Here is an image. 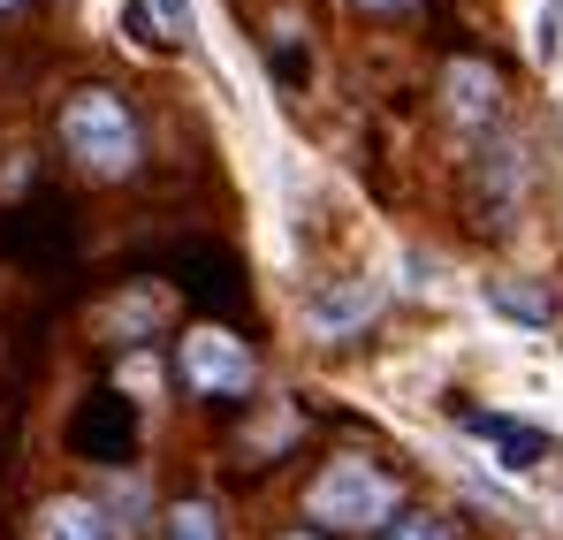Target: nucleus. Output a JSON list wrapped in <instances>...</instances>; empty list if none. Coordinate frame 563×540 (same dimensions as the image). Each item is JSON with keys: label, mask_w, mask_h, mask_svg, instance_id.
Masks as SVG:
<instances>
[{"label": "nucleus", "mask_w": 563, "mask_h": 540, "mask_svg": "<svg viewBox=\"0 0 563 540\" xmlns=\"http://www.w3.org/2000/svg\"><path fill=\"white\" fill-rule=\"evenodd\" d=\"M161 540H221V518H213L206 503H184V510H168Z\"/></svg>", "instance_id": "obj_9"}, {"label": "nucleus", "mask_w": 563, "mask_h": 540, "mask_svg": "<svg viewBox=\"0 0 563 540\" xmlns=\"http://www.w3.org/2000/svg\"><path fill=\"white\" fill-rule=\"evenodd\" d=\"M305 518L328 526V533H380V526L396 518V480H388L380 464H366V456H343V464H328V472L312 480Z\"/></svg>", "instance_id": "obj_1"}, {"label": "nucleus", "mask_w": 563, "mask_h": 540, "mask_svg": "<svg viewBox=\"0 0 563 540\" xmlns=\"http://www.w3.org/2000/svg\"><path fill=\"white\" fill-rule=\"evenodd\" d=\"M374 540H450V526H442V518H396V526H380Z\"/></svg>", "instance_id": "obj_10"}, {"label": "nucleus", "mask_w": 563, "mask_h": 540, "mask_svg": "<svg viewBox=\"0 0 563 540\" xmlns=\"http://www.w3.org/2000/svg\"><path fill=\"white\" fill-rule=\"evenodd\" d=\"M38 540H114V526H107V510H99V503H77V495H62V503H46V518H38Z\"/></svg>", "instance_id": "obj_5"}, {"label": "nucleus", "mask_w": 563, "mask_h": 540, "mask_svg": "<svg viewBox=\"0 0 563 540\" xmlns=\"http://www.w3.org/2000/svg\"><path fill=\"white\" fill-rule=\"evenodd\" d=\"M15 8H23V0H0V15H15Z\"/></svg>", "instance_id": "obj_13"}, {"label": "nucleus", "mask_w": 563, "mask_h": 540, "mask_svg": "<svg viewBox=\"0 0 563 540\" xmlns=\"http://www.w3.org/2000/svg\"><path fill=\"white\" fill-rule=\"evenodd\" d=\"M358 8H380L388 15V8H419V0H358Z\"/></svg>", "instance_id": "obj_12"}, {"label": "nucleus", "mask_w": 563, "mask_h": 540, "mask_svg": "<svg viewBox=\"0 0 563 540\" xmlns=\"http://www.w3.org/2000/svg\"><path fill=\"white\" fill-rule=\"evenodd\" d=\"M374 305H380L374 282H343V289H320V297L305 305V328H312V335H351V328L374 320Z\"/></svg>", "instance_id": "obj_4"}, {"label": "nucleus", "mask_w": 563, "mask_h": 540, "mask_svg": "<svg viewBox=\"0 0 563 540\" xmlns=\"http://www.w3.org/2000/svg\"><path fill=\"white\" fill-rule=\"evenodd\" d=\"M252 351L236 343V335H221V328H190L184 335V381L198 396H244L252 388Z\"/></svg>", "instance_id": "obj_3"}, {"label": "nucleus", "mask_w": 563, "mask_h": 540, "mask_svg": "<svg viewBox=\"0 0 563 540\" xmlns=\"http://www.w3.org/2000/svg\"><path fill=\"white\" fill-rule=\"evenodd\" d=\"M487 305H495L503 320H526V328H549V320H556V305H549L541 289H518V282H487Z\"/></svg>", "instance_id": "obj_8"}, {"label": "nucleus", "mask_w": 563, "mask_h": 540, "mask_svg": "<svg viewBox=\"0 0 563 540\" xmlns=\"http://www.w3.org/2000/svg\"><path fill=\"white\" fill-rule=\"evenodd\" d=\"M450 107H457V122H487L495 114V77L479 62H457L450 69Z\"/></svg>", "instance_id": "obj_7"}, {"label": "nucleus", "mask_w": 563, "mask_h": 540, "mask_svg": "<svg viewBox=\"0 0 563 540\" xmlns=\"http://www.w3.org/2000/svg\"><path fill=\"white\" fill-rule=\"evenodd\" d=\"M62 145L92 168V176H130L137 168V122L114 91H77L62 107Z\"/></svg>", "instance_id": "obj_2"}, {"label": "nucleus", "mask_w": 563, "mask_h": 540, "mask_svg": "<svg viewBox=\"0 0 563 540\" xmlns=\"http://www.w3.org/2000/svg\"><path fill=\"white\" fill-rule=\"evenodd\" d=\"M289 540H312V533H289Z\"/></svg>", "instance_id": "obj_14"}, {"label": "nucleus", "mask_w": 563, "mask_h": 540, "mask_svg": "<svg viewBox=\"0 0 563 540\" xmlns=\"http://www.w3.org/2000/svg\"><path fill=\"white\" fill-rule=\"evenodd\" d=\"M465 427H472V434H487V442L503 450V464H510V472H526V464H541V450H549V442H541L533 427H518V419H495V411H487V419L472 411Z\"/></svg>", "instance_id": "obj_6"}, {"label": "nucleus", "mask_w": 563, "mask_h": 540, "mask_svg": "<svg viewBox=\"0 0 563 540\" xmlns=\"http://www.w3.org/2000/svg\"><path fill=\"white\" fill-rule=\"evenodd\" d=\"M145 8H153L161 23H190V0H145Z\"/></svg>", "instance_id": "obj_11"}]
</instances>
